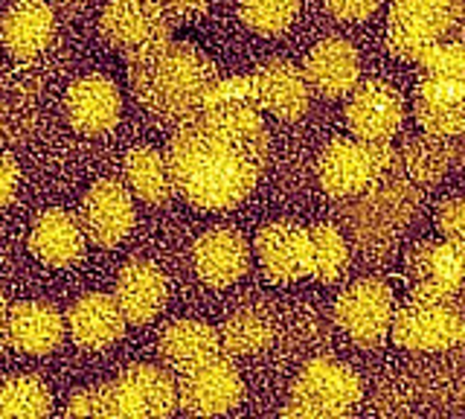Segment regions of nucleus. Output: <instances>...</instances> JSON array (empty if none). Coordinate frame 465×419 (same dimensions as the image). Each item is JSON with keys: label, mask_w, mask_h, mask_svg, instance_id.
<instances>
[{"label": "nucleus", "mask_w": 465, "mask_h": 419, "mask_svg": "<svg viewBox=\"0 0 465 419\" xmlns=\"http://www.w3.org/2000/svg\"><path fill=\"white\" fill-rule=\"evenodd\" d=\"M396 297L381 280H358L334 303V321L355 344H378L392 324Z\"/></svg>", "instance_id": "obj_13"}, {"label": "nucleus", "mask_w": 465, "mask_h": 419, "mask_svg": "<svg viewBox=\"0 0 465 419\" xmlns=\"http://www.w3.org/2000/svg\"><path fill=\"white\" fill-rule=\"evenodd\" d=\"M67 324L50 303L24 300L6 312V346L24 355H50L64 341Z\"/></svg>", "instance_id": "obj_22"}, {"label": "nucleus", "mask_w": 465, "mask_h": 419, "mask_svg": "<svg viewBox=\"0 0 465 419\" xmlns=\"http://www.w3.org/2000/svg\"><path fill=\"white\" fill-rule=\"evenodd\" d=\"M390 335L411 353H448L465 346V312L454 303L413 294L392 312Z\"/></svg>", "instance_id": "obj_8"}, {"label": "nucleus", "mask_w": 465, "mask_h": 419, "mask_svg": "<svg viewBox=\"0 0 465 419\" xmlns=\"http://www.w3.org/2000/svg\"><path fill=\"white\" fill-rule=\"evenodd\" d=\"M416 120L433 137H460L465 132V103L445 105V103H425L416 99Z\"/></svg>", "instance_id": "obj_32"}, {"label": "nucleus", "mask_w": 465, "mask_h": 419, "mask_svg": "<svg viewBox=\"0 0 465 419\" xmlns=\"http://www.w3.org/2000/svg\"><path fill=\"white\" fill-rule=\"evenodd\" d=\"M64 111L70 125L82 135H105L120 123L123 114V94L116 82L105 74L82 76L70 85Z\"/></svg>", "instance_id": "obj_17"}, {"label": "nucleus", "mask_w": 465, "mask_h": 419, "mask_svg": "<svg viewBox=\"0 0 465 419\" xmlns=\"http://www.w3.org/2000/svg\"><path fill=\"white\" fill-rule=\"evenodd\" d=\"M134 198L131 190L123 181L102 178L87 190L79 222L84 227V236L91 239L99 248H116L120 242H125L134 230Z\"/></svg>", "instance_id": "obj_14"}, {"label": "nucleus", "mask_w": 465, "mask_h": 419, "mask_svg": "<svg viewBox=\"0 0 465 419\" xmlns=\"http://www.w3.org/2000/svg\"><path fill=\"white\" fill-rule=\"evenodd\" d=\"M396 169V149L372 140H334L317 161L320 186L331 198H355Z\"/></svg>", "instance_id": "obj_7"}, {"label": "nucleus", "mask_w": 465, "mask_h": 419, "mask_svg": "<svg viewBox=\"0 0 465 419\" xmlns=\"http://www.w3.org/2000/svg\"><path fill=\"white\" fill-rule=\"evenodd\" d=\"M253 251L262 271L273 283L314 277L320 283L341 280L349 268V244L341 227L320 222L302 227L294 222H271L256 234Z\"/></svg>", "instance_id": "obj_3"}, {"label": "nucleus", "mask_w": 465, "mask_h": 419, "mask_svg": "<svg viewBox=\"0 0 465 419\" xmlns=\"http://www.w3.org/2000/svg\"><path fill=\"white\" fill-rule=\"evenodd\" d=\"M462 0H396L387 18V47L404 62H419L421 53L440 45L460 21Z\"/></svg>", "instance_id": "obj_9"}, {"label": "nucleus", "mask_w": 465, "mask_h": 419, "mask_svg": "<svg viewBox=\"0 0 465 419\" xmlns=\"http://www.w3.org/2000/svg\"><path fill=\"white\" fill-rule=\"evenodd\" d=\"M300 15V0H242L239 18L251 33L280 35Z\"/></svg>", "instance_id": "obj_31"}, {"label": "nucleus", "mask_w": 465, "mask_h": 419, "mask_svg": "<svg viewBox=\"0 0 465 419\" xmlns=\"http://www.w3.org/2000/svg\"><path fill=\"white\" fill-rule=\"evenodd\" d=\"M404 120V99L387 82H358L346 103V125L358 140L390 143Z\"/></svg>", "instance_id": "obj_16"}, {"label": "nucleus", "mask_w": 465, "mask_h": 419, "mask_svg": "<svg viewBox=\"0 0 465 419\" xmlns=\"http://www.w3.org/2000/svg\"><path fill=\"white\" fill-rule=\"evenodd\" d=\"M419 96L425 103L462 105L465 103V47L462 45H433L421 53Z\"/></svg>", "instance_id": "obj_25"}, {"label": "nucleus", "mask_w": 465, "mask_h": 419, "mask_svg": "<svg viewBox=\"0 0 465 419\" xmlns=\"http://www.w3.org/2000/svg\"><path fill=\"white\" fill-rule=\"evenodd\" d=\"M358 201L346 210L349 236L363 254L384 256L399 242L404 227L413 222L421 190L413 181H378L370 190L355 195Z\"/></svg>", "instance_id": "obj_5"}, {"label": "nucleus", "mask_w": 465, "mask_h": 419, "mask_svg": "<svg viewBox=\"0 0 465 419\" xmlns=\"http://www.w3.org/2000/svg\"><path fill=\"white\" fill-rule=\"evenodd\" d=\"M247 88L259 111L271 114L276 120L294 123L312 105V85L305 74L285 59H273L259 65L247 74Z\"/></svg>", "instance_id": "obj_15"}, {"label": "nucleus", "mask_w": 465, "mask_h": 419, "mask_svg": "<svg viewBox=\"0 0 465 419\" xmlns=\"http://www.w3.org/2000/svg\"><path fill=\"white\" fill-rule=\"evenodd\" d=\"M302 74L312 85V94L323 99L349 96L361 79V55L343 38H326L305 55Z\"/></svg>", "instance_id": "obj_23"}, {"label": "nucleus", "mask_w": 465, "mask_h": 419, "mask_svg": "<svg viewBox=\"0 0 465 419\" xmlns=\"http://www.w3.org/2000/svg\"><path fill=\"white\" fill-rule=\"evenodd\" d=\"M218 338H222V353L230 358L259 355L273 341V321L262 309H242L227 317L218 329Z\"/></svg>", "instance_id": "obj_28"}, {"label": "nucleus", "mask_w": 465, "mask_h": 419, "mask_svg": "<svg viewBox=\"0 0 465 419\" xmlns=\"http://www.w3.org/2000/svg\"><path fill=\"white\" fill-rule=\"evenodd\" d=\"M218 70L193 41L169 38L128 59V88L152 117L181 125L203 108Z\"/></svg>", "instance_id": "obj_2"}, {"label": "nucleus", "mask_w": 465, "mask_h": 419, "mask_svg": "<svg viewBox=\"0 0 465 419\" xmlns=\"http://www.w3.org/2000/svg\"><path fill=\"white\" fill-rule=\"evenodd\" d=\"M244 396L242 373L230 358L215 355L203 364L181 373L178 408L193 416H222L232 411Z\"/></svg>", "instance_id": "obj_12"}, {"label": "nucleus", "mask_w": 465, "mask_h": 419, "mask_svg": "<svg viewBox=\"0 0 465 419\" xmlns=\"http://www.w3.org/2000/svg\"><path fill=\"white\" fill-rule=\"evenodd\" d=\"M123 178L131 195H137L145 205H163L174 195L172 172L166 155L154 146H134L123 161Z\"/></svg>", "instance_id": "obj_27"}, {"label": "nucleus", "mask_w": 465, "mask_h": 419, "mask_svg": "<svg viewBox=\"0 0 465 419\" xmlns=\"http://www.w3.org/2000/svg\"><path fill=\"white\" fill-rule=\"evenodd\" d=\"M6 300H4V292H0V355L6 350Z\"/></svg>", "instance_id": "obj_37"}, {"label": "nucleus", "mask_w": 465, "mask_h": 419, "mask_svg": "<svg viewBox=\"0 0 465 419\" xmlns=\"http://www.w3.org/2000/svg\"><path fill=\"white\" fill-rule=\"evenodd\" d=\"M157 353L172 370L186 373L203 361L222 355L218 329L203 321H174L157 338Z\"/></svg>", "instance_id": "obj_26"}, {"label": "nucleus", "mask_w": 465, "mask_h": 419, "mask_svg": "<svg viewBox=\"0 0 465 419\" xmlns=\"http://www.w3.org/2000/svg\"><path fill=\"white\" fill-rule=\"evenodd\" d=\"M114 297L120 303L128 324L143 326L152 324L154 317L163 312L169 300V283L152 259H128V263L116 274Z\"/></svg>", "instance_id": "obj_18"}, {"label": "nucleus", "mask_w": 465, "mask_h": 419, "mask_svg": "<svg viewBox=\"0 0 465 419\" xmlns=\"http://www.w3.org/2000/svg\"><path fill=\"white\" fill-rule=\"evenodd\" d=\"M21 184V166L12 155L0 152V210H6L12 205L15 193Z\"/></svg>", "instance_id": "obj_35"}, {"label": "nucleus", "mask_w": 465, "mask_h": 419, "mask_svg": "<svg viewBox=\"0 0 465 419\" xmlns=\"http://www.w3.org/2000/svg\"><path fill=\"white\" fill-rule=\"evenodd\" d=\"M271 137L247 76L218 79L203 108L174 128L166 149L174 193L198 210H230L256 190Z\"/></svg>", "instance_id": "obj_1"}, {"label": "nucleus", "mask_w": 465, "mask_h": 419, "mask_svg": "<svg viewBox=\"0 0 465 419\" xmlns=\"http://www.w3.org/2000/svg\"><path fill=\"white\" fill-rule=\"evenodd\" d=\"M407 277L413 294L462 306L465 303V239L425 242L407 259Z\"/></svg>", "instance_id": "obj_11"}, {"label": "nucleus", "mask_w": 465, "mask_h": 419, "mask_svg": "<svg viewBox=\"0 0 465 419\" xmlns=\"http://www.w3.org/2000/svg\"><path fill=\"white\" fill-rule=\"evenodd\" d=\"M450 161H454V146L448 143V137H416L404 146L401 155H396V166L404 169L407 181H413L419 186L440 181Z\"/></svg>", "instance_id": "obj_29"}, {"label": "nucleus", "mask_w": 465, "mask_h": 419, "mask_svg": "<svg viewBox=\"0 0 465 419\" xmlns=\"http://www.w3.org/2000/svg\"><path fill=\"white\" fill-rule=\"evenodd\" d=\"M55 35V15L47 0H12L0 15V47L15 59H35Z\"/></svg>", "instance_id": "obj_21"}, {"label": "nucleus", "mask_w": 465, "mask_h": 419, "mask_svg": "<svg viewBox=\"0 0 465 419\" xmlns=\"http://www.w3.org/2000/svg\"><path fill=\"white\" fill-rule=\"evenodd\" d=\"M67 335L87 353L108 350L125 332V314L114 294H84L64 314Z\"/></svg>", "instance_id": "obj_20"}, {"label": "nucleus", "mask_w": 465, "mask_h": 419, "mask_svg": "<svg viewBox=\"0 0 465 419\" xmlns=\"http://www.w3.org/2000/svg\"><path fill=\"white\" fill-rule=\"evenodd\" d=\"M178 411V382L154 364H134L114 382L73 394L64 416H172Z\"/></svg>", "instance_id": "obj_4"}, {"label": "nucleus", "mask_w": 465, "mask_h": 419, "mask_svg": "<svg viewBox=\"0 0 465 419\" xmlns=\"http://www.w3.org/2000/svg\"><path fill=\"white\" fill-rule=\"evenodd\" d=\"M172 18L160 0H108L99 15V33L125 59L172 38Z\"/></svg>", "instance_id": "obj_10"}, {"label": "nucleus", "mask_w": 465, "mask_h": 419, "mask_svg": "<svg viewBox=\"0 0 465 419\" xmlns=\"http://www.w3.org/2000/svg\"><path fill=\"white\" fill-rule=\"evenodd\" d=\"M53 411V396L50 387L44 384L38 375H9L0 382V419H15V416H47Z\"/></svg>", "instance_id": "obj_30"}, {"label": "nucleus", "mask_w": 465, "mask_h": 419, "mask_svg": "<svg viewBox=\"0 0 465 419\" xmlns=\"http://www.w3.org/2000/svg\"><path fill=\"white\" fill-rule=\"evenodd\" d=\"M381 0H326V9L338 21H367Z\"/></svg>", "instance_id": "obj_34"}, {"label": "nucleus", "mask_w": 465, "mask_h": 419, "mask_svg": "<svg viewBox=\"0 0 465 419\" xmlns=\"http://www.w3.org/2000/svg\"><path fill=\"white\" fill-rule=\"evenodd\" d=\"M84 227L76 215H70L64 210H44L38 213V219L29 227V251L41 259L44 265L53 268H67L76 265L84 256Z\"/></svg>", "instance_id": "obj_24"}, {"label": "nucleus", "mask_w": 465, "mask_h": 419, "mask_svg": "<svg viewBox=\"0 0 465 419\" xmlns=\"http://www.w3.org/2000/svg\"><path fill=\"white\" fill-rule=\"evenodd\" d=\"M361 396L363 384L352 367L334 358H314L300 370L294 387H291L288 404L280 414L294 419L343 416L355 408Z\"/></svg>", "instance_id": "obj_6"}, {"label": "nucleus", "mask_w": 465, "mask_h": 419, "mask_svg": "<svg viewBox=\"0 0 465 419\" xmlns=\"http://www.w3.org/2000/svg\"><path fill=\"white\" fill-rule=\"evenodd\" d=\"M251 265V248L239 230L215 227L201 234L193 244V268L213 288H227L239 283Z\"/></svg>", "instance_id": "obj_19"}, {"label": "nucleus", "mask_w": 465, "mask_h": 419, "mask_svg": "<svg viewBox=\"0 0 465 419\" xmlns=\"http://www.w3.org/2000/svg\"><path fill=\"white\" fill-rule=\"evenodd\" d=\"M160 4L166 6L172 21H193L207 12L210 0H160Z\"/></svg>", "instance_id": "obj_36"}, {"label": "nucleus", "mask_w": 465, "mask_h": 419, "mask_svg": "<svg viewBox=\"0 0 465 419\" xmlns=\"http://www.w3.org/2000/svg\"><path fill=\"white\" fill-rule=\"evenodd\" d=\"M436 227L442 230V236L465 239V195L445 201L436 213Z\"/></svg>", "instance_id": "obj_33"}]
</instances>
